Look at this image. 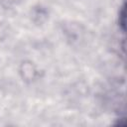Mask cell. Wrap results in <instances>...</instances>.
<instances>
[{"mask_svg": "<svg viewBox=\"0 0 127 127\" xmlns=\"http://www.w3.org/2000/svg\"><path fill=\"white\" fill-rule=\"evenodd\" d=\"M20 74L24 81L31 82L36 79L38 70L34 63L31 61H24L20 65Z\"/></svg>", "mask_w": 127, "mask_h": 127, "instance_id": "6da1fadb", "label": "cell"}, {"mask_svg": "<svg viewBox=\"0 0 127 127\" xmlns=\"http://www.w3.org/2000/svg\"><path fill=\"white\" fill-rule=\"evenodd\" d=\"M49 17V12L48 10L41 6V5H38L36 7H34L31 11V18H32V21L38 25H42L44 22H46V20L48 19Z\"/></svg>", "mask_w": 127, "mask_h": 127, "instance_id": "7a4b0ae2", "label": "cell"}]
</instances>
